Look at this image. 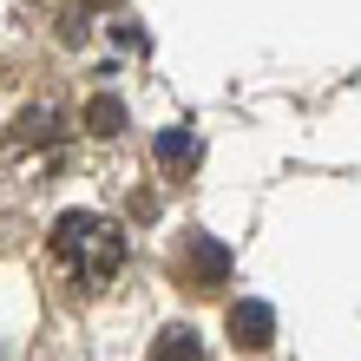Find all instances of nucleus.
Here are the masks:
<instances>
[{
  "label": "nucleus",
  "instance_id": "obj_1",
  "mask_svg": "<svg viewBox=\"0 0 361 361\" xmlns=\"http://www.w3.org/2000/svg\"><path fill=\"white\" fill-rule=\"evenodd\" d=\"M53 257L66 263L79 289H105L125 263V230L112 217H99V210H66L53 224Z\"/></svg>",
  "mask_w": 361,
  "mask_h": 361
},
{
  "label": "nucleus",
  "instance_id": "obj_2",
  "mask_svg": "<svg viewBox=\"0 0 361 361\" xmlns=\"http://www.w3.org/2000/svg\"><path fill=\"white\" fill-rule=\"evenodd\" d=\"M171 269H178L184 289H224V283H230V250L210 237V230H190V237L178 243Z\"/></svg>",
  "mask_w": 361,
  "mask_h": 361
},
{
  "label": "nucleus",
  "instance_id": "obj_3",
  "mask_svg": "<svg viewBox=\"0 0 361 361\" xmlns=\"http://www.w3.org/2000/svg\"><path fill=\"white\" fill-rule=\"evenodd\" d=\"M269 335H276L269 302H230V342L237 348H269Z\"/></svg>",
  "mask_w": 361,
  "mask_h": 361
},
{
  "label": "nucleus",
  "instance_id": "obj_4",
  "mask_svg": "<svg viewBox=\"0 0 361 361\" xmlns=\"http://www.w3.org/2000/svg\"><path fill=\"white\" fill-rule=\"evenodd\" d=\"M145 361H204V342H197L190 329H164L158 342H152V355H145Z\"/></svg>",
  "mask_w": 361,
  "mask_h": 361
},
{
  "label": "nucleus",
  "instance_id": "obj_5",
  "mask_svg": "<svg viewBox=\"0 0 361 361\" xmlns=\"http://www.w3.org/2000/svg\"><path fill=\"white\" fill-rule=\"evenodd\" d=\"M86 125H92V132H99V138H112V132H118V125H125V105H118L112 92H99V99L86 105Z\"/></svg>",
  "mask_w": 361,
  "mask_h": 361
},
{
  "label": "nucleus",
  "instance_id": "obj_6",
  "mask_svg": "<svg viewBox=\"0 0 361 361\" xmlns=\"http://www.w3.org/2000/svg\"><path fill=\"white\" fill-rule=\"evenodd\" d=\"M158 164H171V171L197 164V138H190V132H164V138H158Z\"/></svg>",
  "mask_w": 361,
  "mask_h": 361
},
{
  "label": "nucleus",
  "instance_id": "obj_7",
  "mask_svg": "<svg viewBox=\"0 0 361 361\" xmlns=\"http://www.w3.org/2000/svg\"><path fill=\"white\" fill-rule=\"evenodd\" d=\"M53 138V112H27L13 118V145H47Z\"/></svg>",
  "mask_w": 361,
  "mask_h": 361
}]
</instances>
